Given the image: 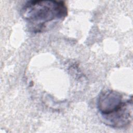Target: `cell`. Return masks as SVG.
Returning <instances> with one entry per match:
<instances>
[{"mask_svg": "<svg viewBox=\"0 0 133 133\" xmlns=\"http://www.w3.org/2000/svg\"><path fill=\"white\" fill-rule=\"evenodd\" d=\"M21 14L29 28L37 33L63 20L68 15V8L63 1H30L22 7Z\"/></svg>", "mask_w": 133, "mask_h": 133, "instance_id": "1", "label": "cell"}, {"mask_svg": "<svg viewBox=\"0 0 133 133\" xmlns=\"http://www.w3.org/2000/svg\"><path fill=\"white\" fill-rule=\"evenodd\" d=\"M97 108L104 123L112 127H125L131 122V96L126 98L117 91L104 90L98 96Z\"/></svg>", "mask_w": 133, "mask_h": 133, "instance_id": "2", "label": "cell"}]
</instances>
